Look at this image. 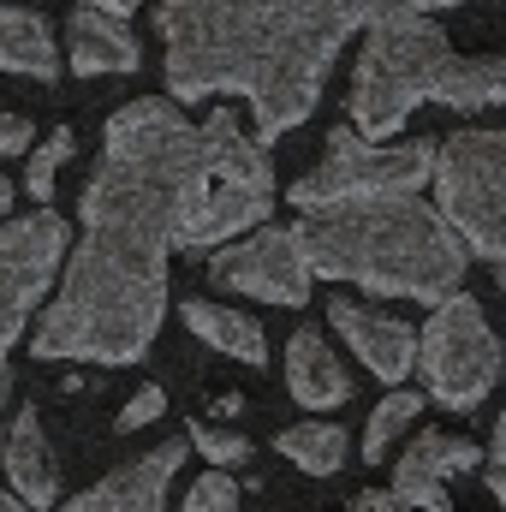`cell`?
<instances>
[{
	"label": "cell",
	"instance_id": "cell-1",
	"mask_svg": "<svg viewBox=\"0 0 506 512\" xmlns=\"http://www.w3.org/2000/svg\"><path fill=\"white\" fill-rule=\"evenodd\" d=\"M209 191V143L173 102H131L108 120L102 167L84 185V239L30 352L137 364L167 316V256L185 251Z\"/></svg>",
	"mask_w": 506,
	"mask_h": 512
},
{
	"label": "cell",
	"instance_id": "cell-2",
	"mask_svg": "<svg viewBox=\"0 0 506 512\" xmlns=\"http://www.w3.org/2000/svg\"><path fill=\"white\" fill-rule=\"evenodd\" d=\"M441 6L459 0H167V84L173 102L245 96L256 143L268 149L316 114L328 66L352 30Z\"/></svg>",
	"mask_w": 506,
	"mask_h": 512
},
{
	"label": "cell",
	"instance_id": "cell-3",
	"mask_svg": "<svg viewBox=\"0 0 506 512\" xmlns=\"http://www.w3.org/2000/svg\"><path fill=\"white\" fill-rule=\"evenodd\" d=\"M298 233H304L310 274L352 280V286H364L376 298L441 304V298L465 292L471 245L453 233L441 203H423L417 191L304 209Z\"/></svg>",
	"mask_w": 506,
	"mask_h": 512
},
{
	"label": "cell",
	"instance_id": "cell-4",
	"mask_svg": "<svg viewBox=\"0 0 506 512\" xmlns=\"http://www.w3.org/2000/svg\"><path fill=\"white\" fill-rule=\"evenodd\" d=\"M447 102V108H501L506 102V60H465L453 54L447 30L429 12H405L370 24L358 78H352V126L364 137H393L411 120V108Z\"/></svg>",
	"mask_w": 506,
	"mask_h": 512
},
{
	"label": "cell",
	"instance_id": "cell-5",
	"mask_svg": "<svg viewBox=\"0 0 506 512\" xmlns=\"http://www.w3.org/2000/svg\"><path fill=\"white\" fill-rule=\"evenodd\" d=\"M203 143H209V191H203V209L191 221L185 251H209V245H227V239L251 233V227L268 221V203H274L268 149L239 126V114L215 108L203 120Z\"/></svg>",
	"mask_w": 506,
	"mask_h": 512
},
{
	"label": "cell",
	"instance_id": "cell-6",
	"mask_svg": "<svg viewBox=\"0 0 506 512\" xmlns=\"http://www.w3.org/2000/svg\"><path fill=\"white\" fill-rule=\"evenodd\" d=\"M435 155H441V143H393V149H381L376 137H364L358 126H340L328 137V155L292 185V209H328V203H352V197L423 191L435 179Z\"/></svg>",
	"mask_w": 506,
	"mask_h": 512
},
{
	"label": "cell",
	"instance_id": "cell-7",
	"mask_svg": "<svg viewBox=\"0 0 506 512\" xmlns=\"http://www.w3.org/2000/svg\"><path fill=\"white\" fill-rule=\"evenodd\" d=\"M501 340L483 322V304L453 292L435 304V316L417 334V370L435 405L447 411H477L489 399V387L501 382Z\"/></svg>",
	"mask_w": 506,
	"mask_h": 512
},
{
	"label": "cell",
	"instance_id": "cell-8",
	"mask_svg": "<svg viewBox=\"0 0 506 512\" xmlns=\"http://www.w3.org/2000/svg\"><path fill=\"white\" fill-rule=\"evenodd\" d=\"M435 197L477 256L506 262V131H459L435 155Z\"/></svg>",
	"mask_w": 506,
	"mask_h": 512
},
{
	"label": "cell",
	"instance_id": "cell-9",
	"mask_svg": "<svg viewBox=\"0 0 506 512\" xmlns=\"http://www.w3.org/2000/svg\"><path fill=\"white\" fill-rule=\"evenodd\" d=\"M209 280L245 298H268V304H310V256H304V233L298 227H256L251 239H227L209 256Z\"/></svg>",
	"mask_w": 506,
	"mask_h": 512
},
{
	"label": "cell",
	"instance_id": "cell-10",
	"mask_svg": "<svg viewBox=\"0 0 506 512\" xmlns=\"http://www.w3.org/2000/svg\"><path fill=\"white\" fill-rule=\"evenodd\" d=\"M66 239H72L66 221L48 215V209L0 227V352L24 334L30 310L42 304V292H48L60 256H66Z\"/></svg>",
	"mask_w": 506,
	"mask_h": 512
},
{
	"label": "cell",
	"instance_id": "cell-11",
	"mask_svg": "<svg viewBox=\"0 0 506 512\" xmlns=\"http://www.w3.org/2000/svg\"><path fill=\"white\" fill-rule=\"evenodd\" d=\"M328 322L346 334V346L364 358V370L381 376V382H405L417 370V328L387 316V310H370L358 298H328Z\"/></svg>",
	"mask_w": 506,
	"mask_h": 512
},
{
	"label": "cell",
	"instance_id": "cell-12",
	"mask_svg": "<svg viewBox=\"0 0 506 512\" xmlns=\"http://www.w3.org/2000/svg\"><path fill=\"white\" fill-rule=\"evenodd\" d=\"M477 465H483V447H471L465 435H417V447L393 471V495L411 501L417 512H459L447 501V477L477 471Z\"/></svg>",
	"mask_w": 506,
	"mask_h": 512
},
{
	"label": "cell",
	"instance_id": "cell-13",
	"mask_svg": "<svg viewBox=\"0 0 506 512\" xmlns=\"http://www.w3.org/2000/svg\"><path fill=\"white\" fill-rule=\"evenodd\" d=\"M179 465H185V447L167 441V447L131 459L126 471L102 477L96 489H84L78 501H66L60 512H161L167 507V483L179 477Z\"/></svg>",
	"mask_w": 506,
	"mask_h": 512
},
{
	"label": "cell",
	"instance_id": "cell-14",
	"mask_svg": "<svg viewBox=\"0 0 506 512\" xmlns=\"http://www.w3.org/2000/svg\"><path fill=\"white\" fill-rule=\"evenodd\" d=\"M6 477H12V495L30 512L54 507L60 501V465L48 453V429H42V411L24 405L12 417V435H6Z\"/></svg>",
	"mask_w": 506,
	"mask_h": 512
},
{
	"label": "cell",
	"instance_id": "cell-15",
	"mask_svg": "<svg viewBox=\"0 0 506 512\" xmlns=\"http://www.w3.org/2000/svg\"><path fill=\"white\" fill-rule=\"evenodd\" d=\"M286 387L310 411H334V405L352 399V376L340 370V358L328 352V340L316 328H298L292 334V346H286Z\"/></svg>",
	"mask_w": 506,
	"mask_h": 512
},
{
	"label": "cell",
	"instance_id": "cell-16",
	"mask_svg": "<svg viewBox=\"0 0 506 512\" xmlns=\"http://www.w3.org/2000/svg\"><path fill=\"white\" fill-rule=\"evenodd\" d=\"M72 66L84 78L137 72V36L120 24V12H102V6H78L72 12Z\"/></svg>",
	"mask_w": 506,
	"mask_h": 512
},
{
	"label": "cell",
	"instance_id": "cell-17",
	"mask_svg": "<svg viewBox=\"0 0 506 512\" xmlns=\"http://www.w3.org/2000/svg\"><path fill=\"white\" fill-rule=\"evenodd\" d=\"M0 72H24L36 84H54L60 78V54H54V36L36 12L24 6H0Z\"/></svg>",
	"mask_w": 506,
	"mask_h": 512
},
{
	"label": "cell",
	"instance_id": "cell-18",
	"mask_svg": "<svg viewBox=\"0 0 506 512\" xmlns=\"http://www.w3.org/2000/svg\"><path fill=\"white\" fill-rule=\"evenodd\" d=\"M185 328L203 334L215 352H227V358H239V364H268V340H262V328H256L245 310H227V304L191 298V304H185Z\"/></svg>",
	"mask_w": 506,
	"mask_h": 512
},
{
	"label": "cell",
	"instance_id": "cell-19",
	"mask_svg": "<svg viewBox=\"0 0 506 512\" xmlns=\"http://www.w3.org/2000/svg\"><path fill=\"white\" fill-rule=\"evenodd\" d=\"M280 453H286L298 471H310V477H334V471L346 465L352 441H346L340 423H298V429L280 435Z\"/></svg>",
	"mask_w": 506,
	"mask_h": 512
},
{
	"label": "cell",
	"instance_id": "cell-20",
	"mask_svg": "<svg viewBox=\"0 0 506 512\" xmlns=\"http://www.w3.org/2000/svg\"><path fill=\"white\" fill-rule=\"evenodd\" d=\"M417 405H423V399L399 387V393H387V399H381L376 411H370V423H364V459H370V465H376L381 453H387V447H393V441H399V435L411 429Z\"/></svg>",
	"mask_w": 506,
	"mask_h": 512
},
{
	"label": "cell",
	"instance_id": "cell-21",
	"mask_svg": "<svg viewBox=\"0 0 506 512\" xmlns=\"http://www.w3.org/2000/svg\"><path fill=\"white\" fill-rule=\"evenodd\" d=\"M72 143H78V137L60 126L48 143H42V149H36V155H30V173H24V191H30V203H48V197H54L60 161H72Z\"/></svg>",
	"mask_w": 506,
	"mask_h": 512
},
{
	"label": "cell",
	"instance_id": "cell-22",
	"mask_svg": "<svg viewBox=\"0 0 506 512\" xmlns=\"http://www.w3.org/2000/svg\"><path fill=\"white\" fill-rule=\"evenodd\" d=\"M185 441H191V447H197L209 465H221V471L251 459V441H245L239 429H209V423H191V429H185Z\"/></svg>",
	"mask_w": 506,
	"mask_h": 512
},
{
	"label": "cell",
	"instance_id": "cell-23",
	"mask_svg": "<svg viewBox=\"0 0 506 512\" xmlns=\"http://www.w3.org/2000/svg\"><path fill=\"white\" fill-rule=\"evenodd\" d=\"M239 495H245V489H239V483H233V477L215 465L209 477H197V483H191L185 512H239Z\"/></svg>",
	"mask_w": 506,
	"mask_h": 512
},
{
	"label": "cell",
	"instance_id": "cell-24",
	"mask_svg": "<svg viewBox=\"0 0 506 512\" xmlns=\"http://www.w3.org/2000/svg\"><path fill=\"white\" fill-rule=\"evenodd\" d=\"M161 411H167V393H161V387H137V393H131L126 405H120V417H114V429H120V435H131V429H143V423H155Z\"/></svg>",
	"mask_w": 506,
	"mask_h": 512
},
{
	"label": "cell",
	"instance_id": "cell-25",
	"mask_svg": "<svg viewBox=\"0 0 506 512\" xmlns=\"http://www.w3.org/2000/svg\"><path fill=\"white\" fill-rule=\"evenodd\" d=\"M24 149H30V120L0 108V155H24Z\"/></svg>",
	"mask_w": 506,
	"mask_h": 512
},
{
	"label": "cell",
	"instance_id": "cell-26",
	"mask_svg": "<svg viewBox=\"0 0 506 512\" xmlns=\"http://www.w3.org/2000/svg\"><path fill=\"white\" fill-rule=\"evenodd\" d=\"M370 512H417V507L399 501V495H370Z\"/></svg>",
	"mask_w": 506,
	"mask_h": 512
},
{
	"label": "cell",
	"instance_id": "cell-27",
	"mask_svg": "<svg viewBox=\"0 0 506 512\" xmlns=\"http://www.w3.org/2000/svg\"><path fill=\"white\" fill-rule=\"evenodd\" d=\"M489 453H495V465L506 471V411L495 417V447H489Z\"/></svg>",
	"mask_w": 506,
	"mask_h": 512
},
{
	"label": "cell",
	"instance_id": "cell-28",
	"mask_svg": "<svg viewBox=\"0 0 506 512\" xmlns=\"http://www.w3.org/2000/svg\"><path fill=\"white\" fill-rule=\"evenodd\" d=\"M84 6H102V12H120V18H126V12L143 6V0H84Z\"/></svg>",
	"mask_w": 506,
	"mask_h": 512
},
{
	"label": "cell",
	"instance_id": "cell-29",
	"mask_svg": "<svg viewBox=\"0 0 506 512\" xmlns=\"http://www.w3.org/2000/svg\"><path fill=\"white\" fill-rule=\"evenodd\" d=\"M489 495H495V501H501V512H506V471H495V477H489Z\"/></svg>",
	"mask_w": 506,
	"mask_h": 512
},
{
	"label": "cell",
	"instance_id": "cell-30",
	"mask_svg": "<svg viewBox=\"0 0 506 512\" xmlns=\"http://www.w3.org/2000/svg\"><path fill=\"white\" fill-rule=\"evenodd\" d=\"M0 512H30V507H24L18 495H0Z\"/></svg>",
	"mask_w": 506,
	"mask_h": 512
},
{
	"label": "cell",
	"instance_id": "cell-31",
	"mask_svg": "<svg viewBox=\"0 0 506 512\" xmlns=\"http://www.w3.org/2000/svg\"><path fill=\"white\" fill-rule=\"evenodd\" d=\"M6 387H12V370H6V352H0V399H6Z\"/></svg>",
	"mask_w": 506,
	"mask_h": 512
},
{
	"label": "cell",
	"instance_id": "cell-32",
	"mask_svg": "<svg viewBox=\"0 0 506 512\" xmlns=\"http://www.w3.org/2000/svg\"><path fill=\"white\" fill-rule=\"evenodd\" d=\"M6 203H12V185H6V179H0V215H6Z\"/></svg>",
	"mask_w": 506,
	"mask_h": 512
},
{
	"label": "cell",
	"instance_id": "cell-33",
	"mask_svg": "<svg viewBox=\"0 0 506 512\" xmlns=\"http://www.w3.org/2000/svg\"><path fill=\"white\" fill-rule=\"evenodd\" d=\"M495 286L506 292V262H495Z\"/></svg>",
	"mask_w": 506,
	"mask_h": 512
},
{
	"label": "cell",
	"instance_id": "cell-34",
	"mask_svg": "<svg viewBox=\"0 0 506 512\" xmlns=\"http://www.w3.org/2000/svg\"><path fill=\"white\" fill-rule=\"evenodd\" d=\"M352 512H370V495H358V501H352Z\"/></svg>",
	"mask_w": 506,
	"mask_h": 512
}]
</instances>
